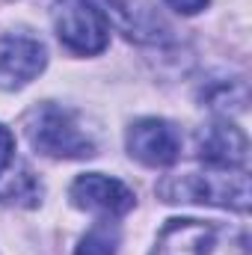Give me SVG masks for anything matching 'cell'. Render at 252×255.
<instances>
[{
    "mask_svg": "<svg viewBox=\"0 0 252 255\" xmlns=\"http://www.w3.org/2000/svg\"><path fill=\"white\" fill-rule=\"evenodd\" d=\"M166 202H202L232 211L250 208V175L247 169H211V172H187L172 175L160 187Z\"/></svg>",
    "mask_w": 252,
    "mask_h": 255,
    "instance_id": "1",
    "label": "cell"
},
{
    "mask_svg": "<svg viewBox=\"0 0 252 255\" xmlns=\"http://www.w3.org/2000/svg\"><path fill=\"white\" fill-rule=\"evenodd\" d=\"M27 136H30L33 148L48 154V157L77 160V157H92L95 154L92 136H86V130L77 125V119L68 110L54 107V104H45V107L30 113Z\"/></svg>",
    "mask_w": 252,
    "mask_h": 255,
    "instance_id": "2",
    "label": "cell"
},
{
    "mask_svg": "<svg viewBox=\"0 0 252 255\" xmlns=\"http://www.w3.org/2000/svg\"><path fill=\"white\" fill-rule=\"evenodd\" d=\"M54 27L60 42L74 54H101L110 42L107 18L92 0H57Z\"/></svg>",
    "mask_w": 252,
    "mask_h": 255,
    "instance_id": "3",
    "label": "cell"
},
{
    "mask_svg": "<svg viewBox=\"0 0 252 255\" xmlns=\"http://www.w3.org/2000/svg\"><path fill=\"white\" fill-rule=\"evenodd\" d=\"M127 151L145 166H169L181 154V136L166 119H139L127 130Z\"/></svg>",
    "mask_w": 252,
    "mask_h": 255,
    "instance_id": "4",
    "label": "cell"
},
{
    "mask_svg": "<svg viewBox=\"0 0 252 255\" xmlns=\"http://www.w3.org/2000/svg\"><path fill=\"white\" fill-rule=\"evenodd\" d=\"M68 199L74 208L80 211H92V214H101V217H122L133 208V193L127 190L122 181L116 178H107L101 172H89V175H80L71 190Z\"/></svg>",
    "mask_w": 252,
    "mask_h": 255,
    "instance_id": "5",
    "label": "cell"
},
{
    "mask_svg": "<svg viewBox=\"0 0 252 255\" xmlns=\"http://www.w3.org/2000/svg\"><path fill=\"white\" fill-rule=\"evenodd\" d=\"M48 63L45 45L30 36L0 39V89H21L42 74Z\"/></svg>",
    "mask_w": 252,
    "mask_h": 255,
    "instance_id": "6",
    "label": "cell"
},
{
    "mask_svg": "<svg viewBox=\"0 0 252 255\" xmlns=\"http://www.w3.org/2000/svg\"><path fill=\"white\" fill-rule=\"evenodd\" d=\"M217 229L202 220H169L151 255H214Z\"/></svg>",
    "mask_w": 252,
    "mask_h": 255,
    "instance_id": "7",
    "label": "cell"
},
{
    "mask_svg": "<svg viewBox=\"0 0 252 255\" xmlns=\"http://www.w3.org/2000/svg\"><path fill=\"white\" fill-rule=\"evenodd\" d=\"M247 136L229 122H214L199 133V157L214 169H244L247 166Z\"/></svg>",
    "mask_w": 252,
    "mask_h": 255,
    "instance_id": "8",
    "label": "cell"
},
{
    "mask_svg": "<svg viewBox=\"0 0 252 255\" xmlns=\"http://www.w3.org/2000/svg\"><path fill=\"white\" fill-rule=\"evenodd\" d=\"M119 250V232L110 223H98L95 229H89L83 235V241L77 244L74 255H116Z\"/></svg>",
    "mask_w": 252,
    "mask_h": 255,
    "instance_id": "9",
    "label": "cell"
},
{
    "mask_svg": "<svg viewBox=\"0 0 252 255\" xmlns=\"http://www.w3.org/2000/svg\"><path fill=\"white\" fill-rule=\"evenodd\" d=\"M12 151H15V136L0 125V172L12 163Z\"/></svg>",
    "mask_w": 252,
    "mask_h": 255,
    "instance_id": "10",
    "label": "cell"
},
{
    "mask_svg": "<svg viewBox=\"0 0 252 255\" xmlns=\"http://www.w3.org/2000/svg\"><path fill=\"white\" fill-rule=\"evenodd\" d=\"M169 9H175V12H181V15H196V12H202L211 0H163Z\"/></svg>",
    "mask_w": 252,
    "mask_h": 255,
    "instance_id": "11",
    "label": "cell"
}]
</instances>
